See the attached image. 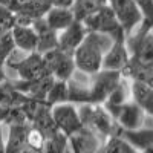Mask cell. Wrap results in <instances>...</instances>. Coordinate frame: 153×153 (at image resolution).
I'll return each mask as SVG.
<instances>
[{
	"label": "cell",
	"instance_id": "cell-1",
	"mask_svg": "<svg viewBox=\"0 0 153 153\" xmlns=\"http://www.w3.org/2000/svg\"><path fill=\"white\" fill-rule=\"evenodd\" d=\"M115 40L112 37L100 32H87L80 46L74 51L72 58L75 69L84 74H95L103 68V58L106 51Z\"/></svg>",
	"mask_w": 153,
	"mask_h": 153
},
{
	"label": "cell",
	"instance_id": "cell-2",
	"mask_svg": "<svg viewBox=\"0 0 153 153\" xmlns=\"http://www.w3.org/2000/svg\"><path fill=\"white\" fill-rule=\"evenodd\" d=\"M78 115L83 127L97 133L103 139L118 133V126L115 124L112 115L106 110L103 104H78Z\"/></svg>",
	"mask_w": 153,
	"mask_h": 153
},
{
	"label": "cell",
	"instance_id": "cell-3",
	"mask_svg": "<svg viewBox=\"0 0 153 153\" xmlns=\"http://www.w3.org/2000/svg\"><path fill=\"white\" fill-rule=\"evenodd\" d=\"M109 113L118 126V130H138L143 127H152V115L144 112L132 101L109 110Z\"/></svg>",
	"mask_w": 153,
	"mask_h": 153
},
{
	"label": "cell",
	"instance_id": "cell-4",
	"mask_svg": "<svg viewBox=\"0 0 153 153\" xmlns=\"http://www.w3.org/2000/svg\"><path fill=\"white\" fill-rule=\"evenodd\" d=\"M49 113L55 129L68 138L83 127L78 115V107L74 103L65 101V103H60L55 106H49Z\"/></svg>",
	"mask_w": 153,
	"mask_h": 153
},
{
	"label": "cell",
	"instance_id": "cell-5",
	"mask_svg": "<svg viewBox=\"0 0 153 153\" xmlns=\"http://www.w3.org/2000/svg\"><path fill=\"white\" fill-rule=\"evenodd\" d=\"M83 25L87 29V32L106 34L112 37L115 42H124V32L120 26V23L117 22V19H115L112 9L109 8V5H106L91 17L83 20Z\"/></svg>",
	"mask_w": 153,
	"mask_h": 153
},
{
	"label": "cell",
	"instance_id": "cell-6",
	"mask_svg": "<svg viewBox=\"0 0 153 153\" xmlns=\"http://www.w3.org/2000/svg\"><path fill=\"white\" fill-rule=\"evenodd\" d=\"M107 5L112 9L117 22L120 23L124 37L135 31L146 20L133 0H107Z\"/></svg>",
	"mask_w": 153,
	"mask_h": 153
},
{
	"label": "cell",
	"instance_id": "cell-7",
	"mask_svg": "<svg viewBox=\"0 0 153 153\" xmlns=\"http://www.w3.org/2000/svg\"><path fill=\"white\" fill-rule=\"evenodd\" d=\"M43 61H45L48 75L55 81L66 83L75 71V63L72 55L58 48L51 49L46 54H43Z\"/></svg>",
	"mask_w": 153,
	"mask_h": 153
},
{
	"label": "cell",
	"instance_id": "cell-8",
	"mask_svg": "<svg viewBox=\"0 0 153 153\" xmlns=\"http://www.w3.org/2000/svg\"><path fill=\"white\" fill-rule=\"evenodd\" d=\"M123 74L101 69L91 75V92H89V103L103 104L112 89L118 84Z\"/></svg>",
	"mask_w": 153,
	"mask_h": 153
},
{
	"label": "cell",
	"instance_id": "cell-9",
	"mask_svg": "<svg viewBox=\"0 0 153 153\" xmlns=\"http://www.w3.org/2000/svg\"><path fill=\"white\" fill-rule=\"evenodd\" d=\"M68 143L71 153H98L104 139L86 127H81L78 132L68 138Z\"/></svg>",
	"mask_w": 153,
	"mask_h": 153
},
{
	"label": "cell",
	"instance_id": "cell-10",
	"mask_svg": "<svg viewBox=\"0 0 153 153\" xmlns=\"http://www.w3.org/2000/svg\"><path fill=\"white\" fill-rule=\"evenodd\" d=\"M86 34H87V29L84 28L83 22L75 20L68 28H65L57 34V48L72 55L74 51L84 40Z\"/></svg>",
	"mask_w": 153,
	"mask_h": 153
},
{
	"label": "cell",
	"instance_id": "cell-11",
	"mask_svg": "<svg viewBox=\"0 0 153 153\" xmlns=\"http://www.w3.org/2000/svg\"><path fill=\"white\" fill-rule=\"evenodd\" d=\"M129 60H130V55L124 42H113L104 54L103 68L101 69L123 74L129 66Z\"/></svg>",
	"mask_w": 153,
	"mask_h": 153
},
{
	"label": "cell",
	"instance_id": "cell-12",
	"mask_svg": "<svg viewBox=\"0 0 153 153\" xmlns=\"http://www.w3.org/2000/svg\"><path fill=\"white\" fill-rule=\"evenodd\" d=\"M5 153H20L26 147V138L29 130V123L5 124Z\"/></svg>",
	"mask_w": 153,
	"mask_h": 153
},
{
	"label": "cell",
	"instance_id": "cell-13",
	"mask_svg": "<svg viewBox=\"0 0 153 153\" xmlns=\"http://www.w3.org/2000/svg\"><path fill=\"white\" fill-rule=\"evenodd\" d=\"M11 35L16 49L23 51V52H37V34L32 25L14 23V26L11 28Z\"/></svg>",
	"mask_w": 153,
	"mask_h": 153
},
{
	"label": "cell",
	"instance_id": "cell-14",
	"mask_svg": "<svg viewBox=\"0 0 153 153\" xmlns=\"http://www.w3.org/2000/svg\"><path fill=\"white\" fill-rule=\"evenodd\" d=\"M121 138H124L135 150H138L139 153L152 150V144H153V127H143L138 130H118V133Z\"/></svg>",
	"mask_w": 153,
	"mask_h": 153
},
{
	"label": "cell",
	"instance_id": "cell-15",
	"mask_svg": "<svg viewBox=\"0 0 153 153\" xmlns=\"http://www.w3.org/2000/svg\"><path fill=\"white\" fill-rule=\"evenodd\" d=\"M130 101L144 112L153 113V86L143 81L130 80Z\"/></svg>",
	"mask_w": 153,
	"mask_h": 153
},
{
	"label": "cell",
	"instance_id": "cell-16",
	"mask_svg": "<svg viewBox=\"0 0 153 153\" xmlns=\"http://www.w3.org/2000/svg\"><path fill=\"white\" fill-rule=\"evenodd\" d=\"M37 34V52L46 54L48 51L57 48V32H54L48 25L45 23L43 17L31 23Z\"/></svg>",
	"mask_w": 153,
	"mask_h": 153
},
{
	"label": "cell",
	"instance_id": "cell-17",
	"mask_svg": "<svg viewBox=\"0 0 153 153\" xmlns=\"http://www.w3.org/2000/svg\"><path fill=\"white\" fill-rule=\"evenodd\" d=\"M43 20L54 32H60L68 28L72 22H75L72 9L68 8H49L48 12L43 16Z\"/></svg>",
	"mask_w": 153,
	"mask_h": 153
},
{
	"label": "cell",
	"instance_id": "cell-18",
	"mask_svg": "<svg viewBox=\"0 0 153 153\" xmlns=\"http://www.w3.org/2000/svg\"><path fill=\"white\" fill-rule=\"evenodd\" d=\"M127 101H130V80L123 75L121 80L118 81V84L112 89V92L106 98L103 106L109 112V110H113L115 107L127 103Z\"/></svg>",
	"mask_w": 153,
	"mask_h": 153
},
{
	"label": "cell",
	"instance_id": "cell-19",
	"mask_svg": "<svg viewBox=\"0 0 153 153\" xmlns=\"http://www.w3.org/2000/svg\"><path fill=\"white\" fill-rule=\"evenodd\" d=\"M106 5L107 0H75L71 9L74 12L75 20L83 22L92 14H95L97 11H100L101 8H104Z\"/></svg>",
	"mask_w": 153,
	"mask_h": 153
},
{
	"label": "cell",
	"instance_id": "cell-20",
	"mask_svg": "<svg viewBox=\"0 0 153 153\" xmlns=\"http://www.w3.org/2000/svg\"><path fill=\"white\" fill-rule=\"evenodd\" d=\"M42 153H71L68 136L60 132H54L45 138V143L42 147Z\"/></svg>",
	"mask_w": 153,
	"mask_h": 153
},
{
	"label": "cell",
	"instance_id": "cell-21",
	"mask_svg": "<svg viewBox=\"0 0 153 153\" xmlns=\"http://www.w3.org/2000/svg\"><path fill=\"white\" fill-rule=\"evenodd\" d=\"M101 153H139V152L135 150L120 135H113L104 139L103 147H101Z\"/></svg>",
	"mask_w": 153,
	"mask_h": 153
},
{
	"label": "cell",
	"instance_id": "cell-22",
	"mask_svg": "<svg viewBox=\"0 0 153 153\" xmlns=\"http://www.w3.org/2000/svg\"><path fill=\"white\" fill-rule=\"evenodd\" d=\"M68 101V91H66V83L65 81H52L49 91L46 94L45 103L48 106H55L60 103H65Z\"/></svg>",
	"mask_w": 153,
	"mask_h": 153
},
{
	"label": "cell",
	"instance_id": "cell-23",
	"mask_svg": "<svg viewBox=\"0 0 153 153\" xmlns=\"http://www.w3.org/2000/svg\"><path fill=\"white\" fill-rule=\"evenodd\" d=\"M16 51V45L12 40L11 31L0 34V66H3V63L8 60V57Z\"/></svg>",
	"mask_w": 153,
	"mask_h": 153
},
{
	"label": "cell",
	"instance_id": "cell-24",
	"mask_svg": "<svg viewBox=\"0 0 153 153\" xmlns=\"http://www.w3.org/2000/svg\"><path fill=\"white\" fill-rule=\"evenodd\" d=\"M14 23H16L14 14L8 9L6 5L0 3V34L11 31V28L14 26Z\"/></svg>",
	"mask_w": 153,
	"mask_h": 153
},
{
	"label": "cell",
	"instance_id": "cell-25",
	"mask_svg": "<svg viewBox=\"0 0 153 153\" xmlns=\"http://www.w3.org/2000/svg\"><path fill=\"white\" fill-rule=\"evenodd\" d=\"M139 11L143 12L146 20L152 22V9H153V0H133Z\"/></svg>",
	"mask_w": 153,
	"mask_h": 153
},
{
	"label": "cell",
	"instance_id": "cell-26",
	"mask_svg": "<svg viewBox=\"0 0 153 153\" xmlns=\"http://www.w3.org/2000/svg\"><path fill=\"white\" fill-rule=\"evenodd\" d=\"M51 8H68L71 9L75 0H48Z\"/></svg>",
	"mask_w": 153,
	"mask_h": 153
},
{
	"label": "cell",
	"instance_id": "cell-27",
	"mask_svg": "<svg viewBox=\"0 0 153 153\" xmlns=\"http://www.w3.org/2000/svg\"><path fill=\"white\" fill-rule=\"evenodd\" d=\"M5 132H6V126L0 120V153H5Z\"/></svg>",
	"mask_w": 153,
	"mask_h": 153
},
{
	"label": "cell",
	"instance_id": "cell-28",
	"mask_svg": "<svg viewBox=\"0 0 153 153\" xmlns=\"http://www.w3.org/2000/svg\"><path fill=\"white\" fill-rule=\"evenodd\" d=\"M20 153H42V150H38V149H32V147H25Z\"/></svg>",
	"mask_w": 153,
	"mask_h": 153
},
{
	"label": "cell",
	"instance_id": "cell-29",
	"mask_svg": "<svg viewBox=\"0 0 153 153\" xmlns=\"http://www.w3.org/2000/svg\"><path fill=\"white\" fill-rule=\"evenodd\" d=\"M6 81V74H5V69L3 66H0V84Z\"/></svg>",
	"mask_w": 153,
	"mask_h": 153
}]
</instances>
